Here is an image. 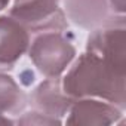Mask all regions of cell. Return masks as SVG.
Segmentation results:
<instances>
[{"mask_svg":"<svg viewBox=\"0 0 126 126\" xmlns=\"http://www.w3.org/2000/svg\"><path fill=\"white\" fill-rule=\"evenodd\" d=\"M64 94L74 99L98 98L126 110V73H122L89 52L77 53L61 76Z\"/></svg>","mask_w":126,"mask_h":126,"instance_id":"cell-1","label":"cell"},{"mask_svg":"<svg viewBox=\"0 0 126 126\" xmlns=\"http://www.w3.org/2000/svg\"><path fill=\"white\" fill-rule=\"evenodd\" d=\"M25 55L43 79L61 77L77 56L74 36L70 30L31 34Z\"/></svg>","mask_w":126,"mask_h":126,"instance_id":"cell-2","label":"cell"},{"mask_svg":"<svg viewBox=\"0 0 126 126\" xmlns=\"http://www.w3.org/2000/svg\"><path fill=\"white\" fill-rule=\"evenodd\" d=\"M6 11V14L19 21L30 34L65 31L70 27L61 0H12Z\"/></svg>","mask_w":126,"mask_h":126,"instance_id":"cell-3","label":"cell"},{"mask_svg":"<svg viewBox=\"0 0 126 126\" xmlns=\"http://www.w3.org/2000/svg\"><path fill=\"white\" fill-rule=\"evenodd\" d=\"M86 52L102 59L113 68L126 71V16L92 30L86 40Z\"/></svg>","mask_w":126,"mask_h":126,"instance_id":"cell-4","label":"cell"},{"mask_svg":"<svg viewBox=\"0 0 126 126\" xmlns=\"http://www.w3.org/2000/svg\"><path fill=\"white\" fill-rule=\"evenodd\" d=\"M125 111L117 105L98 99L80 98L71 102V107L64 117L65 125H86V126H110L119 125L125 120Z\"/></svg>","mask_w":126,"mask_h":126,"instance_id":"cell-5","label":"cell"},{"mask_svg":"<svg viewBox=\"0 0 126 126\" xmlns=\"http://www.w3.org/2000/svg\"><path fill=\"white\" fill-rule=\"evenodd\" d=\"M31 34L9 14H0V71L16 67L27 53Z\"/></svg>","mask_w":126,"mask_h":126,"instance_id":"cell-6","label":"cell"},{"mask_svg":"<svg viewBox=\"0 0 126 126\" xmlns=\"http://www.w3.org/2000/svg\"><path fill=\"white\" fill-rule=\"evenodd\" d=\"M61 3L68 22L88 31L120 16L113 11L110 0H61Z\"/></svg>","mask_w":126,"mask_h":126,"instance_id":"cell-7","label":"cell"},{"mask_svg":"<svg viewBox=\"0 0 126 126\" xmlns=\"http://www.w3.org/2000/svg\"><path fill=\"white\" fill-rule=\"evenodd\" d=\"M73 99L68 98L61 86V77L43 79L28 94V108L43 113L64 123Z\"/></svg>","mask_w":126,"mask_h":126,"instance_id":"cell-8","label":"cell"},{"mask_svg":"<svg viewBox=\"0 0 126 126\" xmlns=\"http://www.w3.org/2000/svg\"><path fill=\"white\" fill-rule=\"evenodd\" d=\"M28 108V94L8 71H0V114L18 117Z\"/></svg>","mask_w":126,"mask_h":126,"instance_id":"cell-9","label":"cell"},{"mask_svg":"<svg viewBox=\"0 0 126 126\" xmlns=\"http://www.w3.org/2000/svg\"><path fill=\"white\" fill-rule=\"evenodd\" d=\"M15 125H37V126H52V125H62L61 120L49 117L43 113H39L36 110H24L18 117H15Z\"/></svg>","mask_w":126,"mask_h":126,"instance_id":"cell-10","label":"cell"},{"mask_svg":"<svg viewBox=\"0 0 126 126\" xmlns=\"http://www.w3.org/2000/svg\"><path fill=\"white\" fill-rule=\"evenodd\" d=\"M110 5L113 8V11L119 15H125L126 11V0H110Z\"/></svg>","mask_w":126,"mask_h":126,"instance_id":"cell-11","label":"cell"},{"mask_svg":"<svg viewBox=\"0 0 126 126\" xmlns=\"http://www.w3.org/2000/svg\"><path fill=\"white\" fill-rule=\"evenodd\" d=\"M11 2H12V0H0V12L6 11V9H8V6L11 5Z\"/></svg>","mask_w":126,"mask_h":126,"instance_id":"cell-12","label":"cell"}]
</instances>
